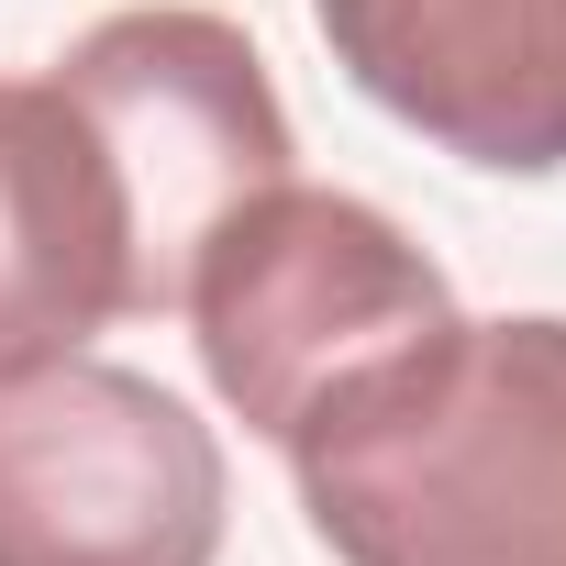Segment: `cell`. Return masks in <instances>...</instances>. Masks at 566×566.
<instances>
[{
    "label": "cell",
    "mask_w": 566,
    "mask_h": 566,
    "mask_svg": "<svg viewBox=\"0 0 566 566\" xmlns=\"http://www.w3.org/2000/svg\"><path fill=\"white\" fill-rule=\"evenodd\" d=\"M134 323V200L90 112L45 78H0V378L56 367Z\"/></svg>",
    "instance_id": "obj_6"
},
{
    "label": "cell",
    "mask_w": 566,
    "mask_h": 566,
    "mask_svg": "<svg viewBox=\"0 0 566 566\" xmlns=\"http://www.w3.org/2000/svg\"><path fill=\"white\" fill-rule=\"evenodd\" d=\"M178 312L200 334V367H211L222 411L244 433H266V444H290L367 367H389L422 334H444L455 290L378 200L312 189V178H266L189 255Z\"/></svg>",
    "instance_id": "obj_2"
},
{
    "label": "cell",
    "mask_w": 566,
    "mask_h": 566,
    "mask_svg": "<svg viewBox=\"0 0 566 566\" xmlns=\"http://www.w3.org/2000/svg\"><path fill=\"white\" fill-rule=\"evenodd\" d=\"M334 67L489 178L566 167V0H312Z\"/></svg>",
    "instance_id": "obj_5"
},
{
    "label": "cell",
    "mask_w": 566,
    "mask_h": 566,
    "mask_svg": "<svg viewBox=\"0 0 566 566\" xmlns=\"http://www.w3.org/2000/svg\"><path fill=\"white\" fill-rule=\"evenodd\" d=\"M56 90L112 145V178L134 200V323H156L178 312L211 222L255 200L266 178H290L301 156L277 78L244 23L189 12V0H145V12H112L56 56Z\"/></svg>",
    "instance_id": "obj_3"
},
{
    "label": "cell",
    "mask_w": 566,
    "mask_h": 566,
    "mask_svg": "<svg viewBox=\"0 0 566 566\" xmlns=\"http://www.w3.org/2000/svg\"><path fill=\"white\" fill-rule=\"evenodd\" d=\"M211 422L101 356L0 378V566H211L222 555Z\"/></svg>",
    "instance_id": "obj_4"
},
{
    "label": "cell",
    "mask_w": 566,
    "mask_h": 566,
    "mask_svg": "<svg viewBox=\"0 0 566 566\" xmlns=\"http://www.w3.org/2000/svg\"><path fill=\"white\" fill-rule=\"evenodd\" d=\"M277 455L334 566H566V312H455Z\"/></svg>",
    "instance_id": "obj_1"
}]
</instances>
